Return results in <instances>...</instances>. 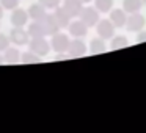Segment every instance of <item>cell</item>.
<instances>
[{"mask_svg": "<svg viewBox=\"0 0 146 133\" xmlns=\"http://www.w3.org/2000/svg\"><path fill=\"white\" fill-rule=\"evenodd\" d=\"M29 50H32L38 57H47L49 52L52 50V47H50V42L46 39V36H41V38H30Z\"/></svg>", "mask_w": 146, "mask_h": 133, "instance_id": "1", "label": "cell"}, {"mask_svg": "<svg viewBox=\"0 0 146 133\" xmlns=\"http://www.w3.org/2000/svg\"><path fill=\"white\" fill-rule=\"evenodd\" d=\"M71 39L66 33H55L50 38V47L55 53H68V49H69Z\"/></svg>", "mask_w": 146, "mask_h": 133, "instance_id": "2", "label": "cell"}, {"mask_svg": "<svg viewBox=\"0 0 146 133\" xmlns=\"http://www.w3.org/2000/svg\"><path fill=\"white\" fill-rule=\"evenodd\" d=\"M79 19L82 20L88 28H91V27H96V24L99 22L101 13H99L94 7H83L82 13L79 14Z\"/></svg>", "mask_w": 146, "mask_h": 133, "instance_id": "3", "label": "cell"}, {"mask_svg": "<svg viewBox=\"0 0 146 133\" xmlns=\"http://www.w3.org/2000/svg\"><path fill=\"white\" fill-rule=\"evenodd\" d=\"M145 25H146V19L141 13H132L127 16V22H126V28L127 32L130 33H138L141 30H145Z\"/></svg>", "mask_w": 146, "mask_h": 133, "instance_id": "4", "label": "cell"}, {"mask_svg": "<svg viewBox=\"0 0 146 133\" xmlns=\"http://www.w3.org/2000/svg\"><path fill=\"white\" fill-rule=\"evenodd\" d=\"M8 36H10V41L13 45H29L30 35L24 27H13Z\"/></svg>", "mask_w": 146, "mask_h": 133, "instance_id": "5", "label": "cell"}, {"mask_svg": "<svg viewBox=\"0 0 146 133\" xmlns=\"http://www.w3.org/2000/svg\"><path fill=\"white\" fill-rule=\"evenodd\" d=\"M115 32H116V27L111 24L110 19H99V22L96 24V33L102 39H105V41L113 38Z\"/></svg>", "mask_w": 146, "mask_h": 133, "instance_id": "6", "label": "cell"}, {"mask_svg": "<svg viewBox=\"0 0 146 133\" xmlns=\"http://www.w3.org/2000/svg\"><path fill=\"white\" fill-rule=\"evenodd\" d=\"M88 49H86V44L83 42V38H72L71 39L69 49H68V55L71 58H82L86 55Z\"/></svg>", "mask_w": 146, "mask_h": 133, "instance_id": "7", "label": "cell"}, {"mask_svg": "<svg viewBox=\"0 0 146 133\" xmlns=\"http://www.w3.org/2000/svg\"><path fill=\"white\" fill-rule=\"evenodd\" d=\"M38 22L41 24L46 36H52V35H55V33L60 32V27H58V24H57V20H55V17H54L52 13H46V16L41 17Z\"/></svg>", "mask_w": 146, "mask_h": 133, "instance_id": "8", "label": "cell"}, {"mask_svg": "<svg viewBox=\"0 0 146 133\" xmlns=\"http://www.w3.org/2000/svg\"><path fill=\"white\" fill-rule=\"evenodd\" d=\"M29 13L22 8H14L11 11V16H10V22H11V27H25L29 24Z\"/></svg>", "mask_w": 146, "mask_h": 133, "instance_id": "9", "label": "cell"}, {"mask_svg": "<svg viewBox=\"0 0 146 133\" xmlns=\"http://www.w3.org/2000/svg\"><path fill=\"white\" fill-rule=\"evenodd\" d=\"M127 16H129V14H127L123 8H113V10L108 13V19L111 20V24H113L116 28H124V27H126Z\"/></svg>", "mask_w": 146, "mask_h": 133, "instance_id": "10", "label": "cell"}, {"mask_svg": "<svg viewBox=\"0 0 146 133\" xmlns=\"http://www.w3.org/2000/svg\"><path fill=\"white\" fill-rule=\"evenodd\" d=\"M52 14H54L55 20H57L58 27H60V30L68 28V27H69V24H71V20H72V17H71L69 13H68V11L63 8V5H61V7H57V8H55Z\"/></svg>", "mask_w": 146, "mask_h": 133, "instance_id": "11", "label": "cell"}, {"mask_svg": "<svg viewBox=\"0 0 146 133\" xmlns=\"http://www.w3.org/2000/svg\"><path fill=\"white\" fill-rule=\"evenodd\" d=\"M68 30H69V35L72 36V38H85V36L88 35V27H86L79 17H77V20H71Z\"/></svg>", "mask_w": 146, "mask_h": 133, "instance_id": "12", "label": "cell"}, {"mask_svg": "<svg viewBox=\"0 0 146 133\" xmlns=\"http://www.w3.org/2000/svg\"><path fill=\"white\" fill-rule=\"evenodd\" d=\"M63 8L69 13L72 19H77L83 10V2L82 0H63Z\"/></svg>", "mask_w": 146, "mask_h": 133, "instance_id": "13", "label": "cell"}, {"mask_svg": "<svg viewBox=\"0 0 146 133\" xmlns=\"http://www.w3.org/2000/svg\"><path fill=\"white\" fill-rule=\"evenodd\" d=\"M27 13H29V17L32 20H39L41 17L46 16V13H47V8L42 7L39 2H36V3H32L29 7V10H27Z\"/></svg>", "mask_w": 146, "mask_h": 133, "instance_id": "14", "label": "cell"}, {"mask_svg": "<svg viewBox=\"0 0 146 133\" xmlns=\"http://www.w3.org/2000/svg\"><path fill=\"white\" fill-rule=\"evenodd\" d=\"M105 50H107V41L105 39H102L101 36L91 39V42H90V53L91 55L104 53Z\"/></svg>", "mask_w": 146, "mask_h": 133, "instance_id": "15", "label": "cell"}, {"mask_svg": "<svg viewBox=\"0 0 146 133\" xmlns=\"http://www.w3.org/2000/svg\"><path fill=\"white\" fill-rule=\"evenodd\" d=\"M3 60H5V63H8V64H16L17 61H21V52H19V49H17V45L16 47H8L7 50L3 52Z\"/></svg>", "mask_w": 146, "mask_h": 133, "instance_id": "16", "label": "cell"}, {"mask_svg": "<svg viewBox=\"0 0 146 133\" xmlns=\"http://www.w3.org/2000/svg\"><path fill=\"white\" fill-rule=\"evenodd\" d=\"M143 8V0H123V10L127 14L138 13Z\"/></svg>", "mask_w": 146, "mask_h": 133, "instance_id": "17", "label": "cell"}, {"mask_svg": "<svg viewBox=\"0 0 146 133\" xmlns=\"http://www.w3.org/2000/svg\"><path fill=\"white\" fill-rule=\"evenodd\" d=\"M27 32H29L30 38H41V36H46L44 30H42L41 24L38 20H33V22L27 24Z\"/></svg>", "mask_w": 146, "mask_h": 133, "instance_id": "18", "label": "cell"}, {"mask_svg": "<svg viewBox=\"0 0 146 133\" xmlns=\"http://www.w3.org/2000/svg\"><path fill=\"white\" fill-rule=\"evenodd\" d=\"M110 45L113 50H119V49H126L127 45H129V39H127V36L124 35H118V36H113V38L110 39Z\"/></svg>", "mask_w": 146, "mask_h": 133, "instance_id": "19", "label": "cell"}, {"mask_svg": "<svg viewBox=\"0 0 146 133\" xmlns=\"http://www.w3.org/2000/svg\"><path fill=\"white\" fill-rule=\"evenodd\" d=\"M115 0H94V8L99 13H110L113 10Z\"/></svg>", "mask_w": 146, "mask_h": 133, "instance_id": "20", "label": "cell"}, {"mask_svg": "<svg viewBox=\"0 0 146 133\" xmlns=\"http://www.w3.org/2000/svg\"><path fill=\"white\" fill-rule=\"evenodd\" d=\"M21 61H22L24 64H36V63L41 61V57H38L36 53H33L32 50H29V52L21 53Z\"/></svg>", "mask_w": 146, "mask_h": 133, "instance_id": "21", "label": "cell"}, {"mask_svg": "<svg viewBox=\"0 0 146 133\" xmlns=\"http://www.w3.org/2000/svg\"><path fill=\"white\" fill-rule=\"evenodd\" d=\"M38 2L42 5V7H46L47 10H52V11L61 5V0H38Z\"/></svg>", "mask_w": 146, "mask_h": 133, "instance_id": "22", "label": "cell"}, {"mask_svg": "<svg viewBox=\"0 0 146 133\" xmlns=\"http://www.w3.org/2000/svg\"><path fill=\"white\" fill-rule=\"evenodd\" d=\"M10 45H11L10 36L5 35V33H0V52H5Z\"/></svg>", "mask_w": 146, "mask_h": 133, "instance_id": "23", "label": "cell"}, {"mask_svg": "<svg viewBox=\"0 0 146 133\" xmlns=\"http://www.w3.org/2000/svg\"><path fill=\"white\" fill-rule=\"evenodd\" d=\"M0 3H2V7H3L5 10L13 11L14 8L19 7V0H0Z\"/></svg>", "mask_w": 146, "mask_h": 133, "instance_id": "24", "label": "cell"}, {"mask_svg": "<svg viewBox=\"0 0 146 133\" xmlns=\"http://www.w3.org/2000/svg\"><path fill=\"white\" fill-rule=\"evenodd\" d=\"M137 42H146V32L145 30L137 33Z\"/></svg>", "mask_w": 146, "mask_h": 133, "instance_id": "25", "label": "cell"}, {"mask_svg": "<svg viewBox=\"0 0 146 133\" xmlns=\"http://www.w3.org/2000/svg\"><path fill=\"white\" fill-rule=\"evenodd\" d=\"M3 13H5V8L2 7V3H0V20H2V17H3Z\"/></svg>", "mask_w": 146, "mask_h": 133, "instance_id": "26", "label": "cell"}, {"mask_svg": "<svg viewBox=\"0 0 146 133\" xmlns=\"http://www.w3.org/2000/svg\"><path fill=\"white\" fill-rule=\"evenodd\" d=\"M2 63H5V60H3V52H0V64Z\"/></svg>", "mask_w": 146, "mask_h": 133, "instance_id": "27", "label": "cell"}, {"mask_svg": "<svg viewBox=\"0 0 146 133\" xmlns=\"http://www.w3.org/2000/svg\"><path fill=\"white\" fill-rule=\"evenodd\" d=\"M83 3H91V2H94V0H82Z\"/></svg>", "mask_w": 146, "mask_h": 133, "instance_id": "28", "label": "cell"}, {"mask_svg": "<svg viewBox=\"0 0 146 133\" xmlns=\"http://www.w3.org/2000/svg\"><path fill=\"white\" fill-rule=\"evenodd\" d=\"M143 5H146V0H143Z\"/></svg>", "mask_w": 146, "mask_h": 133, "instance_id": "29", "label": "cell"}]
</instances>
